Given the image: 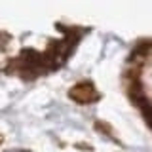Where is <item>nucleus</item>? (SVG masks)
Masks as SVG:
<instances>
[{
	"mask_svg": "<svg viewBox=\"0 0 152 152\" xmlns=\"http://www.w3.org/2000/svg\"><path fill=\"white\" fill-rule=\"evenodd\" d=\"M70 97L74 99V101L78 103H91L97 99V91H95V88L89 82H80L76 84L72 89H70Z\"/></svg>",
	"mask_w": 152,
	"mask_h": 152,
	"instance_id": "nucleus-1",
	"label": "nucleus"
}]
</instances>
